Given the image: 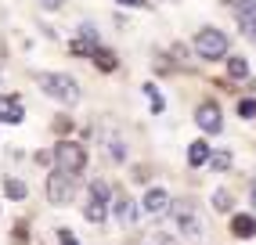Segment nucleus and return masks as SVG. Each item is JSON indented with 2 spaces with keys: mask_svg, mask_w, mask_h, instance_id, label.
Listing matches in <instances>:
<instances>
[{
  "mask_svg": "<svg viewBox=\"0 0 256 245\" xmlns=\"http://www.w3.org/2000/svg\"><path fill=\"white\" fill-rule=\"evenodd\" d=\"M40 90L54 101H65V104H76L80 101V83L65 72H44L40 76Z\"/></svg>",
  "mask_w": 256,
  "mask_h": 245,
  "instance_id": "obj_1",
  "label": "nucleus"
},
{
  "mask_svg": "<svg viewBox=\"0 0 256 245\" xmlns=\"http://www.w3.org/2000/svg\"><path fill=\"white\" fill-rule=\"evenodd\" d=\"M50 155H54L58 170H62V173H69V177H76V173L87 170V152H83V144H76V141H62Z\"/></svg>",
  "mask_w": 256,
  "mask_h": 245,
  "instance_id": "obj_2",
  "label": "nucleus"
},
{
  "mask_svg": "<svg viewBox=\"0 0 256 245\" xmlns=\"http://www.w3.org/2000/svg\"><path fill=\"white\" fill-rule=\"evenodd\" d=\"M195 50L206 62H216V58H224L228 54V36L220 29H202L198 36H195Z\"/></svg>",
  "mask_w": 256,
  "mask_h": 245,
  "instance_id": "obj_3",
  "label": "nucleus"
},
{
  "mask_svg": "<svg viewBox=\"0 0 256 245\" xmlns=\"http://www.w3.org/2000/svg\"><path fill=\"white\" fill-rule=\"evenodd\" d=\"M76 177H69V173H62V170H54L47 177V198L54 202V206H65V202H72V191H76V184H72Z\"/></svg>",
  "mask_w": 256,
  "mask_h": 245,
  "instance_id": "obj_4",
  "label": "nucleus"
},
{
  "mask_svg": "<svg viewBox=\"0 0 256 245\" xmlns=\"http://www.w3.org/2000/svg\"><path fill=\"white\" fill-rule=\"evenodd\" d=\"M195 122L206 134H220L224 130V112H220V104L216 101H206V104H198V112H195Z\"/></svg>",
  "mask_w": 256,
  "mask_h": 245,
  "instance_id": "obj_5",
  "label": "nucleus"
},
{
  "mask_svg": "<svg viewBox=\"0 0 256 245\" xmlns=\"http://www.w3.org/2000/svg\"><path fill=\"white\" fill-rule=\"evenodd\" d=\"M170 209H174V216H177V224H180V231L198 234V213H195V202H170Z\"/></svg>",
  "mask_w": 256,
  "mask_h": 245,
  "instance_id": "obj_6",
  "label": "nucleus"
},
{
  "mask_svg": "<svg viewBox=\"0 0 256 245\" xmlns=\"http://www.w3.org/2000/svg\"><path fill=\"white\" fill-rule=\"evenodd\" d=\"M22 119H26L22 101L14 94H4V98H0V122H22Z\"/></svg>",
  "mask_w": 256,
  "mask_h": 245,
  "instance_id": "obj_7",
  "label": "nucleus"
},
{
  "mask_svg": "<svg viewBox=\"0 0 256 245\" xmlns=\"http://www.w3.org/2000/svg\"><path fill=\"white\" fill-rule=\"evenodd\" d=\"M144 209H148L152 216H166L170 213V195H166L162 188H152L148 195H144Z\"/></svg>",
  "mask_w": 256,
  "mask_h": 245,
  "instance_id": "obj_8",
  "label": "nucleus"
},
{
  "mask_svg": "<svg viewBox=\"0 0 256 245\" xmlns=\"http://www.w3.org/2000/svg\"><path fill=\"white\" fill-rule=\"evenodd\" d=\"M238 26L249 40H256V0H242V8H238Z\"/></svg>",
  "mask_w": 256,
  "mask_h": 245,
  "instance_id": "obj_9",
  "label": "nucleus"
},
{
  "mask_svg": "<svg viewBox=\"0 0 256 245\" xmlns=\"http://www.w3.org/2000/svg\"><path fill=\"white\" fill-rule=\"evenodd\" d=\"M101 144H105V152H108L112 162H123V159H126V144L119 141L116 134H101Z\"/></svg>",
  "mask_w": 256,
  "mask_h": 245,
  "instance_id": "obj_10",
  "label": "nucleus"
},
{
  "mask_svg": "<svg viewBox=\"0 0 256 245\" xmlns=\"http://www.w3.org/2000/svg\"><path fill=\"white\" fill-rule=\"evenodd\" d=\"M116 216H119L123 227H134V224H138V206H134L130 198H119L116 202Z\"/></svg>",
  "mask_w": 256,
  "mask_h": 245,
  "instance_id": "obj_11",
  "label": "nucleus"
},
{
  "mask_svg": "<svg viewBox=\"0 0 256 245\" xmlns=\"http://www.w3.org/2000/svg\"><path fill=\"white\" fill-rule=\"evenodd\" d=\"M94 65L101 68V72H116V68H119V58L112 54V50H105V47H94Z\"/></svg>",
  "mask_w": 256,
  "mask_h": 245,
  "instance_id": "obj_12",
  "label": "nucleus"
},
{
  "mask_svg": "<svg viewBox=\"0 0 256 245\" xmlns=\"http://www.w3.org/2000/svg\"><path fill=\"white\" fill-rule=\"evenodd\" d=\"M188 162H192V166H206V162H210V144H206V141L188 144Z\"/></svg>",
  "mask_w": 256,
  "mask_h": 245,
  "instance_id": "obj_13",
  "label": "nucleus"
},
{
  "mask_svg": "<svg viewBox=\"0 0 256 245\" xmlns=\"http://www.w3.org/2000/svg\"><path fill=\"white\" fill-rule=\"evenodd\" d=\"M231 231H234L238 238H252V234H256V220H252V216H234V220H231Z\"/></svg>",
  "mask_w": 256,
  "mask_h": 245,
  "instance_id": "obj_14",
  "label": "nucleus"
},
{
  "mask_svg": "<svg viewBox=\"0 0 256 245\" xmlns=\"http://www.w3.org/2000/svg\"><path fill=\"white\" fill-rule=\"evenodd\" d=\"M83 216H87L90 224H101V220H105V202H101V198H90V202H87V213H83Z\"/></svg>",
  "mask_w": 256,
  "mask_h": 245,
  "instance_id": "obj_15",
  "label": "nucleus"
},
{
  "mask_svg": "<svg viewBox=\"0 0 256 245\" xmlns=\"http://www.w3.org/2000/svg\"><path fill=\"white\" fill-rule=\"evenodd\" d=\"M4 195H8L11 202H22L29 191H26V184H22V180H8V184H4Z\"/></svg>",
  "mask_w": 256,
  "mask_h": 245,
  "instance_id": "obj_16",
  "label": "nucleus"
},
{
  "mask_svg": "<svg viewBox=\"0 0 256 245\" xmlns=\"http://www.w3.org/2000/svg\"><path fill=\"white\" fill-rule=\"evenodd\" d=\"M228 72H231V80H246L249 76V62L246 58H231L228 62Z\"/></svg>",
  "mask_w": 256,
  "mask_h": 245,
  "instance_id": "obj_17",
  "label": "nucleus"
},
{
  "mask_svg": "<svg viewBox=\"0 0 256 245\" xmlns=\"http://www.w3.org/2000/svg\"><path fill=\"white\" fill-rule=\"evenodd\" d=\"M231 206H234L231 191H216V195H213V209H216V213H231Z\"/></svg>",
  "mask_w": 256,
  "mask_h": 245,
  "instance_id": "obj_18",
  "label": "nucleus"
},
{
  "mask_svg": "<svg viewBox=\"0 0 256 245\" xmlns=\"http://www.w3.org/2000/svg\"><path fill=\"white\" fill-rule=\"evenodd\" d=\"M144 94L152 98V112H162V108H166V101H162V94L156 90V83H148V86H144Z\"/></svg>",
  "mask_w": 256,
  "mask_h": 245,
  "instance_id": "obj_19",
  "label": "nucleus"
},
{
  "mask_svg": "<svg viewBox=\"0 0 256 245\" xmlns=\"http://www.w3.org/2000/svg\"><path fill=\"white\" fill-rule=\"evenodd\" d=\"M108 195H112V188H108L105 180H94V184H90V198H101V202H108Z\"/></svg>",
  "mask_w": 256,
  "mask_h": 245,
  "instance_id": "obj_20",
  "label": "nucleus"
},
{
  "mask_svg": "<svg viewBox=\"0 0 256 245\" xmlns=\"http://www.w3.org/2000/svg\"><path fill=\"white\" fill-rule=\"evenodd\" d=\"M213 170H231V152H213Z\"/></svg>",
  "mask_w": 256,
  "mask_h": 245,
  "instance_id": "obj_21",
  "label": "nucleus"
},
{
  "mask_svg": "<svg viewBox=\"0 0 256 245\" xmlns=\"http://www.w3.org/2000/svg\"><path fill=\"white\" fill-rule=\"evenodd\" d=\"M238 116H242V119H252V116H256V101H252V98L238 101Z\"/></svg>",
  "mask_w": 256,
  "mask_h": 245,
  "instance_id": "obj_22",
  "label": "nucleus"
},
{
  "mask_svg": "<svg viewBox=\"0 0 256 245\" xmlns=\"http://www.w3.org/2000/svg\"><path fill=\"white\" fill-rule=\"evenodd\" d=\"M50 130H54V134H62V137H65V134H69V130H72V122H69V119H65V116H58V119H54V126H50Z\"/></svg>",
  "mask_w": 256,
  "mask_h": 245,
  "instance_id": "obj_23",
  "label": "nucleus"
},
{
  "mask_svg": "<svg viewBox=\"0 0 256 245\" xmlns=\"http://www.w3.org/2000/svg\"><path fill=\"white\" fill-rule=\"evenodd\" d=\"M72 50H76V54H94V44H87V40H76V44H72Z\"/></svg>",
  "mask_w": 256,
  "mask_h": 245,
  "instance_id": "obj_24",
  "label": "nucleus"
},
{
  "mask_svg": "<svg viewBox=\"0 0 256 245\" xmlns=\"http://www.w3.org/2000/svg\"><path fill=\"white\" fill-rule=\"evenodd\" d=\"M58 242H62V245H80V242H76V234H72V231H65V227L58 231Z\"/></svg>",
  "mask_w": 256,
  "mask_h": 245,
  "instance_id": "obj_25",
  "label": "nucleus"
},
{
  "mask_svg": "<svg viewBox=\"0 0 256 245\" xmlns=\"http://www.w3.org/2000/svg\"><path fill=\"white\" fill-rule=\"evenodd\" d=\"M36 162L40 166H50V162H54V155H50V152H36Z\"/></svg>",
  "mask_w": 256,
  "mask_h": 245,
  "instance_id": "obj_26",
  "label": "nucleus"
},
{
  "mask_svg": "<svg viewBox=\"0 0 256 245\" xmlns=\"http://www.w3.org/2000/svg\"><path fill=\"white\" fill-rule=\"evenodd\" d=\"M40 4H44V8H47V11H58V8H62V4H65V0H40Z\"/></svg>",
  "mask_w": 256,
  "mask_h": 245,
  "instance_id": "obj_27",
  "label": "nucleus"
},
{
  "mask_svg": "<svg viewBox=\"0 0 256 245\" xmlns=\"http://www.w3.org/2000/svg\"><path fill=\"white\" fill-rule=\"evenodd\" d=\"M119 4H130V8H144V0H119Z\"/></svg>",
  "mask_w": 256,
  "mask_h": 245,
  "instance_id": "obj_28",
  "label": "nucleus"
},
{
  "mask_svg": "<svg viewBox=\"0 0 256 245\" xmlns=\"http://www.w3.org/2000/svg\"><path fill=\"white\" fill-rule=\"evenodd\" d=\"M252 206H256V180H252Z\"/></svg>",
  "mask_w": 256,
  "mask_h": 245,
  "instance_id": "obj_29",
  "label": "nucleus"
}]
</instances>
